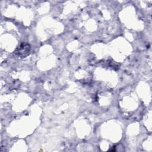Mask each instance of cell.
Wrapping results in <instances>:
<instances>
[{"label": "cell", "mask_w": 152, "mask_h": 152, "mask_svg": "<svg viewBox=\"0 0 152 152\" xmlns=\"http://www.w3.org/2000/svg\"><path fill=\"white\" fill-rule=\"evenodd\" d=\"M30 46L26 43H21L15 50L14 53L15 55L20 58H26L29 55Z\"/></svg>", "instance_id": "obj_1"}]
</instances>
